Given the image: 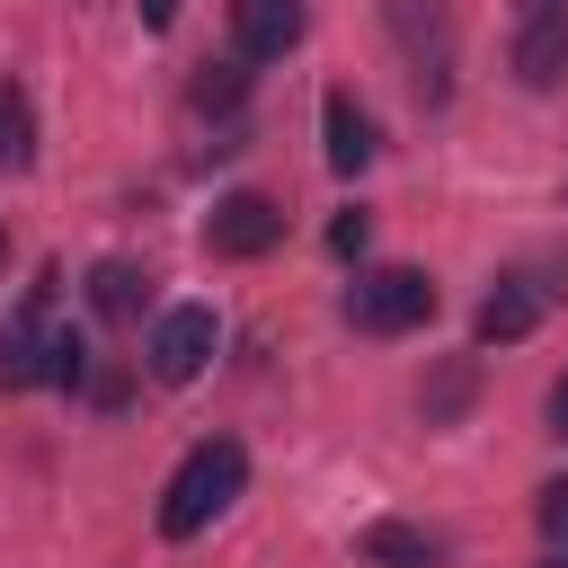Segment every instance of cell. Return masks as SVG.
I'll return each mask as SVG.
<instances>
[{"label": "cell", "instance_id": "obj_1", "mask_svg": "<svg viewBox=\"0 0 568 568\" xmlns=\"http://www.w3.org/2000/svg\"><path fill=\"white\" fill-rule=\"evenodd\" d=\"M240 488H248V453H240L231 435H204V444L169 470V488H160V532H169V541H195Z\"/></svg>", "mask_w": 568, "mask_h": 568}, {"label": "cell", "instance_id": "obj_2", "mask_svg": "<svg viewBox=\"0 0 568 568\" xmlns=\"http://www.w3.org/2000/svg\"><path fill=\"white\" fill-rule=\"evenodd\" d=\"M435 320V275L426 266H373L346 284V328L364 337H399V328H426Z\"/></svg>", "mask_w": 568, "mask_h": 568}, {"label": "cell", "instance_id": "obj_3", "mask_svg": "<svg viewBox=\"0 0 568 568\" xmlns=\"http://www.w3.org/2000/svg\"><path fill=\"white\" fill-rule=\"evenodd\" d=\"M275 240H284V204H275V195H257V186L213 195V213H204V257H266Z\"/></svg>", "mask_w": 568, "mask_h": 568}, {"label": "cell", "instance_id": "obj_4", "mask_svg": "<svg viewBox=\"0 0 568 568\" xmlns=\"http://www.w3.org/2000/svg\"><path fill=\"white\" fill-rule=\"evenodd\" d=\"M213 346H222V328H213V311L204 302H178V311H160V328H151V346H142V364H151V382H195L204 364H213Z\"/></svg>", "mask_w": 568, "mask_h": 568}, {"label": "cell", "instance_id": "obj_5", "mask_svg": "<svg viewBox=\"0 0 568 568\" xmlns=\"http://www.w3.org/2000/svg\"><path fill=\"white\" fill-rule=\"evenodd\" d=\"M382 9H390V36H399L408 62H417V89L444 98V89H453V9H444V0H382Z\"/></svg>", "mask_w": 568, "mask_h": 568}, {"label": "cell", "instance_id": "obj_6", "mask_svg": "<svg viewBox=\"0 0 568 568\" xmlns=\"http://www.w3.org/2000/svg\"><path fill=\"white\" fill-rule=\"evenodd\" d=\"M302 36H311L302 0H231V53L240 62H284Z\"/></svg>", "mask_w": 568, "mask_h": 568}, {"label": "cell", "instance_id": "obj_7", "mask_svg": "<svg viewBox=\"0 0 568 568\" xmlns=\"http://www.w3.org/2000/svg\"><path fill=\"white\" fill-rule=\"evenodd\" d=\"M53 284V275H44ZM44 284L18 302V320L0 328V390H36L44 382V355H53V328H44Z\"/></svg>", "mask_w": 568, "mask_h": 568}, {"label": "cell", "instance_id": "obj_8", "mask_svg": "<svg viewBox=\"0 0 568 568\" xmlns=\"http://www.w3.org/2000/svg\"><path fill=\"white\" fill-rule=\"evenodd\" d=\"M515 80L524 89H559L568 80V9H532L515 36Z\"/></svg>", "mask_w": 568, "mask_h": 568}, {"label": "cell", "instance_id": "obj_9", "mask_svg": "<svg viewBox=\"0 0 568 568\" xmlns=\"http://www.w3.org/2000/svg\"><path fill=\"white\" fill-rule=\"evenodd\" d=\"M355 559H364V568H435V559H444V541H435L426 524L382 515V524H364V532H355Z\"/></svg>", "mask_w": 568, "mask_h": 568}, {"label": "cell", "instance_id": "obj_10", "mask_svg": "<svg viewBox=\"0 0 568 568\" xmlns=\"http://www.w3.org/2000/svg\"><path fill=\"white\" fill-rule=\"evenodd\" d=\"M320 124H328V169L337 178H355L382 142H373V115L355 106V89H328V106H320Z\"/></svg>", "mask_w": 568, "mask_h": 568}, {"label": "cell", "instance_id": "obj_11", "mask_svg": "<svg viewBox=\"0 0 568 568\" xmlns=\"http://www.w3.org/2000/svg\"><path fill=\"white\" fill-rule=\"evenodd\" d=\"M470 328H479V346H515V337H532V328H541V293H532L524 275H506V284L479 302V320H470Z\"/></svg>", "mask_w": 568, "mask_h": 568}, {"label": "cell", "instance_id": "obj_12", "mask_svg": "<svg viewBox=\"0 0 568 568\" xmlns=\"http://www.w3.org/2000/svg\"><path fill=\"white\" fill-rule=\"evenodd\" d=\"M142 293H151V275H142L133 257H98V266H89V311H98V320H133Z\"/></svg>", "mask_w": 568, "mask_h": 568}, {"label": "cell", "instance_id": "obj_13", "mask_svg": "<svg viewBox=\"0 0 568 568\" xmlns=\"http://www.w3.org/2000/svg\"><path fill=\"white\" fill-rule=\"evenodd\" d=\"M36 160V106H27V89L18 80H0V169L18 178Z\"/></svg>", "mask_w": 568, "mask_h": 568}, {"label": "cell", "instance_id": "obj_14", "mask_svg": "<svg viewBox=\"0 0 568 568\" xmlns=\"http://www.w3.org/2000/svg\"><path fill=\"white\" fill-rule=\"evenodd\" d=\"M240 89H248V71H231V62H222V71H213V62H204V71H195V89H186V98H195V115H231V106H240Z\"/></svg>", "mask_w": 568, "mask_h": 568}, {"label": "cell", "instance_id": "obj_15", "mask_svg": "<svg viewBox=\"0 0 568 568\" xmlns=\"http://www.w3.org/2000/svg\"><path fill=\"white\" fill-rule=\"evenodd\" d=\"M44 382H62V390H80V382H89V337H80V328H53V355H44Z\"/></svg>", "mask_w": 568, "mask_h": 568}, {"label": "cell", "instance_id": "obj_16", "mask_svg": "<svg viewBox=\"0 0 568 568\" xmlns=\"http://www.w3.org/2000/svg\"><path fill=\"white\" fill-rule=\"evenodd\" d=\"M541 541H550V559H541V568H568V479H550V488H541Z\"/></svg>", "mask_w": 568, "mask_h": 568}, {"label": "cell", "instance_id": "obj_17", "mask_svg": "<svg viewBox=\"0 0 568 568\" xmlns=\"http://www.w3.org/2000/svg\"><path fill=\"white\" fill-rule=\"evenodd\" d=\"M364 240H373V222H364V204L328 222V248H337V257H364Z\"/></svg>", "mask_w": 568, "mask_h": 568}, {"label": "cell", "instance_id": "obj_18", "mask_svg": "<svg viewBox=\"0 0 568 568\" xmlns=\"http://www.w3.org/2000/svg\"><path fill=\"white\" fill-rule=\"evenodd\" d=\"M462 399H470V364H453V373H444V382L426 390V417H453Z\"/></svg>", "mask_w": 568, "mask_h": 568}, {"label": "cell", "instance_id": "obj_19", "mask_svg": "<svg viewBox=\"0 0 568 568\" xmlns=\"http://www.w3.org/2000/svg\"><path fill=\"white\" fill-rule=\"evenodd\" d=\"M550 435H559V444H568V373H559V382H550Z\"/></svg>", "mask_w": 568, "mask_h": 568}, {"label": "cell", "instance_id": "obj_20", "mask_svg": "<svg viewBox=\"0 0 568 568\" xmlns=\"http://www.w3.org/2000/svg\"><path fill=\"white\" fill-rule=\"evenodd\" d=\"M142 27L160 36V27H178V0H142Z\"/></svg>", "mask_w": 568, "mask_h": 568}, {"label": "cell", "instance_id": "obj_21", "mask_svg": "<svg viewBox=\"0 0 568 568\" xmlns=\"http://www.w3.org/2000/svg\"><path fill=\"white\" fill-rule=\"evenodd\" d=\"M0 266H9V231H0Z\"/></svg>", "mask_w": 568, "mask_h": 568}]
</instances>
